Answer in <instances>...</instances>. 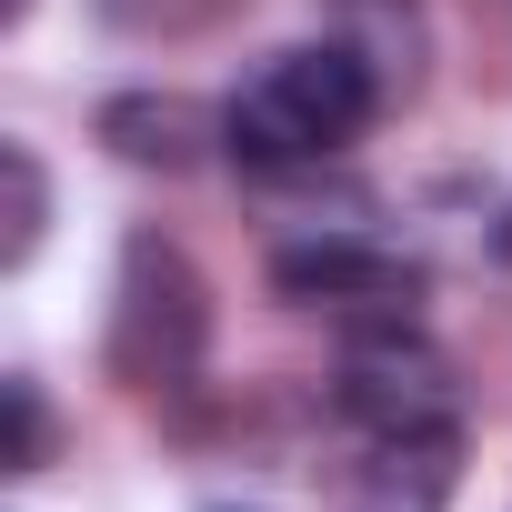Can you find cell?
I'll return each mask as SVG.
<instances>
[{"label":"cell","instance_id":"obj_1","mask_svg":"<svg viewBox=\"0 0 512 512\" xmlns=\"http://www.w3.org/2000/svg\"><path fill=\"white\" fill-rule=\"evenodd\" d=\"M382 111H392V101H382V81H372V61H362L352 41H302V51H272L262 71L221 101V151H231L241 171L282 181V171L342 161Z\"/></svg>","mask_w":512,"mask_h":512},{"label":"cell","instance_id":"obj_2","mask_svg":"<svg viewBox=\"0 0 512 512\" xmlns=\"http://www.w3.org/2000/svg\"><path fill=\"white\" fill-rule=\"evenodd\" d=\"M332 412H342L362 442H452V432H462V382H452V362H442L412 322H392V332H342Z\"/></svg>","mask_w":512,"mask_h":512},{"label":"cell","instance_id":"obj_3","mask_svg":"<svg viewBox=\"0 0 512 512\" xmlns=\"http://www.w3.org/2000/svg\"><path fill=\"white\" fill-rule=\"evenodd\" d=\"M201 332H211V292L191 272V251L141 231L121 251V292H111V372L141 392H171L201 362Z\"/></svg>","mask_w":512,"mask_h":512},{"label":"cell","instance_id":"obj_4","mask_svg":"<svg viewBox=\"0 0 512 512\" xmlns=\"http://www.w3.org/2000/svg\"><path fill=\"white\" fill-rule=\"evenodd\" d=\"M272 292L302 302V312H332L342 332H392V322H412L422 272L402 262V251L362 241V231H322V241L272 251Z\"/></svg>","mask_w":512,"mask_h":512},{"label":"cell","instance_id":"obj_5","mask_svg":"<svg viewBox=\"0 0 512 512\" xmlns=\"http://www.w3.org/2000/svg\"><path fill=\"white\" fill-rule=\"evenodd\" d=\"M211 131H221V121H201L191 101H151V91H131V101L101 111V141H111L121 161H141V171H191Z\"/></svg>","mask_w":512,"mask_h":512},{"label":"cell","instance_id":"obj_6","mask_svg":"<svg viewBox=\"0 0 512 512\" xmlns=\"http://www.w3.org/2000/svg\"><path fill=\"white\" fill-rule=\"evenodd\" d=\"M452 452H462V432L452 442H362V502L352 512H432L452 482Z\"/></svg>","mask_w":512,"mask_h":512},{"label":"cell","instance_id":"obj_7","mask_svg":"<svg viewBox=\"0 0 512 512\" xmlns=\"http://www.w3.org/2000/svg\"><path fill=\"white\" fill-rule=\"evenodd\" d=\"M0 171H11V231H0V262H31V251H41V211H51V191H41V161L11 141V151H0Z\"/></svg>","mask_w":512,"mask_h":512},{"label":"cell","instance_id":"obj_8","mask_svg":"<svg viewBox=\"0 0 512 512\" xmlns=\"http://www.w3.org/2000/svg\"><path fill=\"white\" fill-rule=\"evenodd\" d=\"M0 392H11V472H41V462H51V412H41V382H31V372H11Z\"/></svg>","mask_w":512,"mask_h":512}]
</instances>
